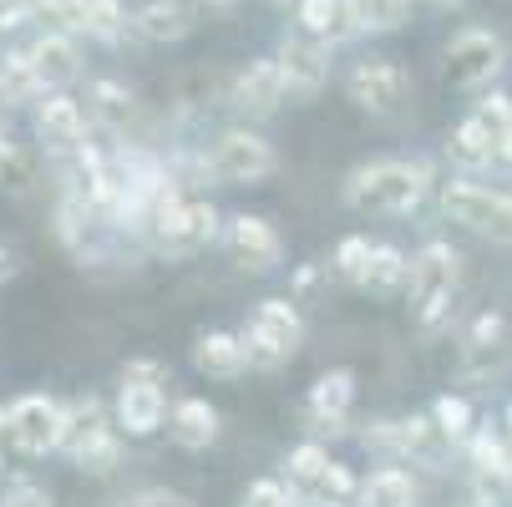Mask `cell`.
Listing matches in <instances>:
<instances>
[{"label":"cell","mask_w":512,"mask_h":507,"mask_svg":"<svg viewBox=\"0 0 512 507\" xmlns=\"http://www.w3.org/2000/svg\"><path fill=\"white\" fill-rule=\"evenodd\" d=\"M436 168L426 158H371L355 163L340 183V198L360 219H411V213L436 198Z\"/></svg>","instance_id":"cell-1"},{"label":"cell","mask_w":512,"mask_h":507,"mask_svg":"<svg viewBox=\"0 0 512 507\" xmlns=\"http://www.w3.org/2000/svg\"><path fill=\"white\" fill-rule=\"evenodd\" d=\"M142 239H148V249L163 254V259H193V254H203L224 239V213H218L203 193L168 183L153 198L148 219H142Z\"/></svg>","instance_id":"cell-2"},{"label":"cell","mask_w":512,"mask_h":507,"mask_svg":"<svg viewBox=\"0 0 512 507\" xmlns=\"http://www.w3.org/2000/svg\"><path fill=\"white\" fill-rule=\"evenodd\" d=\"M462 289V249L452 239H426L411 254V284H406V315L416 330H442L452 320Z\"/></svg>","instance_id":"cell-3"},{"label":"cell","mask_w":512,"mask_h":507,"mask_svg":"<svg viewBox=\"0 0 512 507\" xmlns=\"http://www.w3.org/2000/svg\"><path fill=\"white\" fill-rule=\"evenodd\" d=\"M436 213H442L447 224L497 244V249H512V193L507 188L452 173V178L436 183Z\"/></svg>","instance_id":"cell-4"},{"label":"cell","mask_w":512,"mask_h":507,"mask_svg":"<svg viewBox=\"0 0 512 507\" xmlns=\"http://www.w3.org/2000/svg\"><path fill=\"white\" fill-rule=\"evenodd\" d=\"M198 168H203V183L213 188H259L279 173V148L259 127L234 122L198 153Z\"/></svg>","instance_id":"cell-5"},{"label":"cell","mask_w":512,"mask_h":507,"mask_svg":"<svg viewBox=\"0 0 512 507\" xmlns=\"http://www.w3.org/2000/svg\"><path fill=\"white\" fill-rule=\"evenodd\" d=\"M507 61H512V46H507L502 31H492V26H462L442 46V82H447V92L482 97V92L497 87Z\"/></svg>","instance_id":"cell-6"},{"label":"cell","mask_w":512,"mask_h":507,"mask_svg":"<svg viewBox=\"0 0 512 507\" xmlns=\"http://www.w3.org/2000/svg\"><path fill=\"white\" fill-rule=\"evenodd\" d=\"M239 335L249 345L254 371H279V366H289V360L305 350L310 325H305V310L289 295H264V300H254V310L239 325Z\"/></svg>","instance_id":"cell-7"},{"label":"cell","mask_w":512,"mask_h":507,"mask_svg":"<svg viewBox=\"0 0 512 507\" xmlns=\"http://www.w3.org/2000/svg\"><path fill=\"white\" fill-rule=\"evenodd\" d=\"M345 97L355 102V112L365 117H401L406 102H411V71L401 66V56H386V51H360L350 66H345Z\"/></svg>","instance_id":"cell-8"},{"label":"cell","mask_w":512,"mask_h":507,"mask_svg":"<svg viewBox=\"0 0 512 507\" xmlns=\"http://www.w3.org/2000/svg\"><path fill=\"white\" fill-rule=\"evenodd\" d=\"M31 132H36V148H41L46 163H61L71 153H82L87 142L97 137V127L87 117V102L71 97V92H46L31 107Z\"/></svg>","instance_id":"cell-9"},{"label":"cell","mask_w":512,"mask_h":507,"mask_svg":"<svg viewBox=\"0 0 512 507\" xmlns=\"http://www.w3.org/2000/svg\"><path fill=\"white\" fill-rule=\"evenodd\" d=\"M11 406V431H16V457L21 462H41V457H61V437H66V401L51 391H26Z\"/></svg>","instance_id":"cell-10"},{"label":"cell","mask_w":512,"mask_h":507,"mask_svg":"<svg viewBox=\"0 0 512 507\" xmlns=\"http://www.w3.org/2000/svg\"><path fill=\"white\" fill-rule=\"evenodd\" d=\"M224 254H229V264L234 269H244V274H274V269H284V259H289V249H284V234L274 229V219L269 213H229L224 219Z\"/></svg>","instance_id":"cell-11"},{"label":"cell","mask_w":512,"mask_h":507,"mask_svg":"<svg viewBox=\"0 0 512 507\" xmlns=\"http://www.w3.org/2000/svg\"><path fill=\"white\" fill-rule=\"evenodd\" d=\"M274 61H279V71H284V87H289V102H315L325 87H330V46H320L315 36H305L300 26H284L279 31V41H274V51H269Z\"/></svg>","instance_id":"cell-12"},{"label":"cell","mask_w":512,"mask_h":507,"mask_svg":"<svg viewBox=\"0 0 512 507\" xmlns=\"http://www.w3.org/2000/svg\"><path fill=\"white\" fill-rule=\"evenodd\" d=\"M224 102L254 127V122H269L284 102H289V87H284V71L274 56H249L234 77H229V92Z\"/></svg>","instance_id":"cell-13"},{"label":"cell","mask_w":512,"mask_h":507,"mask_svg":"<svg viewBox=\"0 0 512 507\" xmlns=\"http://www.w3.org/2000/svg\"><path fill=\"white\" fill-rule=\"evenodd\" d=\"M355 396H360V376L350 366H330V371H320L310 381V391H305V421L315 431V442L340 437V431L350 426Z\"/></svg>","instance_id":"cell-14"},{"label":"cell","mask_w":512,"mask_h":507,"mask_svg":"<svg viewBox=\"0 0 512 507\" xmlns=\"http://www.w3.org/2000/svg\"><path fill=\"white\" fill-rule=\"evenodd\" d=\"M168 386L163 381H122L117 376V396H112V421L127 442H148L168 426Z\"/></svg>","instance_id":"cell-15"},{"label":"cell","mask_w":512,"mask_h":507,"mask_svg":"<svg viewBox=\"0 0 512 507\" xmlns=\"http://www.w3.org/2000/svg\"><path fill=\"white\" fill-rule=\"evenodd\" d=\"M26 56H31V66H36V77H41L46 92H66L71 82L87 77V51H82L77 36H66V31H46L41 26L26 41Z\"/></svg>","instance_id":"cell-16"},{"label":"cell","mask_w":512,"mask_h":507,"mask_svg":"<svg viewBox=\"0 0 512 507\" xmlns=\"http://www.w3.org/2000/svg\"><path fill=\"white\" fill-rule=\"evenodd\" d=\"M295 21L289 26H300L305 36H315L320 46L340 51V46H355L365 36V21H360V6L355 0H300L295 11H289Z\"/></svg>","instance_id":"cell-17"},{"label":"cell","mask_w":512,"mask_h":507,"mask_svg":"<svg viewBox=\"0 0 512 507\" xmlns=\"http://www.w3.org/2000/svg\"><path fill=\"white\" fill-rule=\"evenodd\" d=\"M203 26L193 0H137L132 6V36L142 46H178Z\"/></svg>","instance_id":"cell-18"},{"label":"cell","mask_w":512,"mask_h":507,"mask_svg":"<svg viewBox=\"0 0 512 507\" xmlns=\"http://www.w3.org/2000/svg\"><path fill=\"white\" fill-rule=\"evenodd\" d=\"M82 102H87L92 127H97L102 137H112V142H127V132L142 122V97H137L127 82H117V77H92Z\"/></svg>","instance_id":"cell-19"},{"label":"cell","mask_w":512,"mask_h":507,"mask_svg":"<svg viewBox=\"0 0 512 507\" xmlns=\"http://www.w3.org/2000/svg\"><path fill=\"white\" fill-rule=\"evenodd\" d=\"M188 360H193V371H198V376H208V381H239V376H249V371H254L244 335H239V330H224V325L198 330V335H193Z\"/></svg>","instance_id":"cell-20"},{"label":"cell","mask_w":512,"mask_h":507,"mask_svg":"<svg viewBox=\"0 0 512 507\" xmlns=\"http://www.w3.org/2000/svg\"><path fill=\"white\" fill-rule=\"evenodd\" d=\"M163 431H168V442L178 452H193L198 457V452L218 447V437H224V411H218L208 396H178Z\"/></svg>","instance_id":"cell-21"},{"label":"cell","mask_w":512,"mask_h":507,"mask_svg":"<svg viewBox=\"0 0 512 507\" xmlns=\"http://www.w3.org/2000/svg\"><path fill=\"white\" fill-rule=\"evenodd\" d=\"M507 315L502 310H477L462 330V371L472 381H487L502 360H507Z\"/></svg>","instance_id":"cell-22"},{"label":"cell","mask_w":512,"mask_h":507,"mask_svg":"<svg viewBox=\"0 0 512 507\" xmlns=\"http://www.w3.org/2000/svg\"><path fill=\"white\" fill-rule=\"evenodd\" d=\"M396 462L406 467H442L452 462V447L447 437L436 431V421L426 411H411V416H396Z\"/></svg>","instance_id":"cell-23"},{"label":"cell","mask_w":512,"mask_h":507,"mask_svg":"<svg viewBox=\"0 0 512 507\" xmlns=\"http://www.w3.org/2000/svg\"><path fill=\"white\" fill-rule=\"evenodd\" d=\"M406 284H411V254L401 244H391V239H376L360 295H371V300H406Z\"/></svg>","instance_id":"cell-24"},{"label":"cell","mask_w":512,"mask_h":507,"mask_svg":"<svg viewBox=\"0 0 512 507\" xmlns=\"http://www.w3.org/2000/svg\"><path fill=\"white\" fill-rule=\"evenodd\" d=\"M472 117L482 122L487 142H492V173H512V92L492 87L472 102Z\"/></svg>","instance_id":"cell-25"},{"label":"cell","mask_w":512,"mask_h":507,"mask_svg":"<svg viewBox=\"0 0 512 507\" xmlns=\"http://www.w3.org/2000/svg\"><path fill=\"white\" fill-rule=\"evenodd\" d=\"M330 467H335V457H330V447L325 442H315V437H305V442H295L284 452V482L295 487V497L310 507L315 502V492H320V482L330 477Z\"/></svg>","instance_id":"cell-26"},{"label":"cell","mask_w":512,"mask_h":507,"mask_svg":"<svg viewBox=\"0 0 512 507\" xmlns=\"http://www.w3.org/2000/svg\"><path fill=\"white\" fill-rule=\"evenodd\" d=\"M416 502H421V487L401 462H381V467H371L360 477L355 507H416Z\"/></svg>","instance_id":"cell-27"},{"label":"cell","mask_w":512,"mask_h":507,"mask_svg":"<svg viewBox=\"0 0 512 507\" xmlns=\"http://www.w3.org/2000/svg\"><path fill=\"white\" fill-rule=\"evenodd\" d=\"M41 97H46V87H41V77H36L26 46H6V51H0V112L36 107Z\"/></svg>","instance_id":"cell-28"},{"label":"cell","mask_w":512,"mask_h":507,"mask_svg":"<svg viewBox=\"0 0 512 507\" xmlns=\"http://www.w3.org/2000/svg\"><path fill=\"white\" fill-rule=\"evenodd\" d=\"M117 421H112V406L102 401V396H71L66 401V437H61V457H71V452H82L87 442H97L102 431H112Z\"/></svg>","instance_id":"cell-29"},{"label":"cell","mask_w":512,"mask_h":507,"mask_svg":"<svg viewBox=\"0 0 512 507\" xmlns=\"http://www.w3.org/2000/svg\"><path fill=\"white\" fill-rule=\"evenodd\" d=\"M447 163H452L457 173H467V178L492 173V142H487V132H482V122H477L472 112L447 127Z\"/></svg>","instance_id":"cell-30"},{"label":"cell","mask_w":512,"mask_h":507,"mask_svg":"<svg viewBox=\"0 0 512 507\" xmlns=\"http://www.w3.org/2000/svg\"><path fill=\"white\" fill-rule=\"evenodd\" d=\"M426 416L436 421V431L447 437V447H452V452H462V447L472 442V431L482 426V421H477L472 396H462V391H442V396H431Z\"/></svg>","instance_id":"cell-31"},{"label":"cell","mask_w":512,"mask_h":507,"mask_svg":"<svg viewBox=\"0 0 512 507\" xmlns=\"http://www.w3.org/2000/svg\"><path fill=\"white\" fill-rule=\"evenodd\" d=\"M41 183V148L36 142H6L0 148V193H11V198H26L31 188Z\"/></svg>","instance_id":"cell-32"},{"label":"cell","mask_w":512,"mask_h":507,"mask_svg":"<svg viewBox=\"0 0 512 507\" xmlns=\"http://www.w3.org/2000/svg\"><path fill=\"white\" fill-rule=\"evenodd\" d=\"M371 244L376 239H365V234H345L335 239L325 269H330V284H345V289H360L365 284V269H371Z\"/></svg>","instance_id":"cell-33"},{"label":"cell","mask_w":512,"mask_h":507,"mask_svg":"<svg viewBox=\"0 0 512 507\" xmlns=\"http://www.w3.org/2000/svg\"><path fill=\"white\" fill-rule=\"evenodd\" d=\"M122 457H127V437L112 426V431H102L97 442H87L82 452H71L66 462L77 467V472H87V477H112V472L122 467Z\"/></svg>","instance_id":"cell-34"},{"label":"cell","mask_w":512,"mask_h":507,"mask_svg":"<svg viewBox=\"0 0 512 507\" xmlns=\"http://www.w3.org/2000/svg\"><path fill=\"white\" fill-rule=\"evenodd\" d=\"M365 36H396L411 26V0H355Z\"/></svg>","instance_id":"cell-35"},{"label":"cell","mask_w":512,"mask_h":507,"mask_svg":"<svg viewBox=\"0 0 512 507\" xmlns=\"http://www.w3.org/2000/svg\"><path fill=\"white\" fill-rule=\"evenodd\" d=\"M239 507H305V502L295 497V487H289L284 477H254L239 492Z\"/></svg>","instance_id":"cell-36"},{"label":"cell","mask_w":512,"mask_h":507,"mask_svg":"<svg viewBox=\"0 0 512 507\" xmlns=\"http://www.w3.org/2000/svg\"><path fill=\"white\" fill-rule=\"evenodd\" d=\"M0 507H56V497H51L41 482H31V477H16V482H6V487H0Z\"/></svg>","instance_id":"cell-37"},{"label":"cell","mask_w":512,"mask_h":507,"mask_svg":"<svg viewBox=\"0 0 512 507\" xmlns=\"http://www.w3.org/2000/svg\"><path fill=\"white\" fill-rule=\"evenodd\" d=\"M26 26H41L36 21V0H0V41H11Z\"/></svg>","instance_id":"cell-38"},{"label":"cell","mask_w":512,"mask_h":507,"mask_svg":"<svg viewBox=\"0 0 512 507\" xmlns=\"http://www.w3.org/2000/svg\"><path fill=\"white\" fill-rule=\"evenodd\" d=\"M320 284H330V269H325V264H300L295 279H289V300H295V305L315 300V295H320Z\"/></svg>","instance_id":"cell-39"},{"label":"cell","mask_w":512,"mask_h":507,"mask_svg":"<svg viewBox=\"0 0 512 507\" xmlns=\"http://www.w3.org/2000/svg\"><path fill=\"white\" fill-rule=\"evenodd\" d=\"M127 507H198V502L178 487H142V492L127 497Z\"/></svg>","instance_id":"cell-40"},{"label":"cell","mask_w":512,"mask_h":507,"mask_svg":"<svg viewBox=\"0 0 512 507\" xmlns=\"http://www.w3.org/2000/svg\"><path fill=\"white\" fill-rule=\"evenodd\" d=\"M117 376H122V381H163V386L173 381V376H168V366H163L158 355H132Z\"/></svg>","instance_id":"cell-41"},{"label":"cell","mask_w":512,"mask_h":507,"mask_svg":"<svg viewBox=\"0 0 512 507\" xmlns=\"http://www.w3.org/2000/svg\"><path fill=\"white\" fill-rule=\"evenodd\" d=\"M6 462H21L16 457V431H11V406H0V467Z\"/></svg>","instance_id":"cell-42"},{"label":"cell","mask_w":512,"mask_h":507,"mask_svg":"<svg viewBox=\"0 0 512 507\" xmlns=\"http://www.w3.org/2000/svg\"><path fill=\"white\" fill-rule=\"evenodd\" d=\"M16 274H21V254H16L6 239H0V284H11Z\"/></svg>","instance_id":"cell-43"},{"label":"cell","mask_w":512,"mask_h":507,"mask_svg":"<svg viewBox=\"0 0 512 507\" xmlns=\"http://www.w3.org/2000/svg\"><path fill=\"white\" fill-rule=\"evenodd\" d=\"M198 16H234L239 11V0H193Z\"/></svg>","instance_id":"cell-44"},{"label":"cell","mask_w":512,"mask_h":507,"mask_svg":"<svg viewBox=\"0 0 512 507\" xmlns=\"http://www.w3.org/2000/svg\"><path fill=\"white\" fill-rule=\"evenodd\" d=\"M426 6H431V11H447V16H452V11H467L472 0H426Z\"/></svg>","instance_id":"cell-45"},{"label":"cell","mask_w":512,"mask_h":507,"mask_svg":"<svg viewBox=\"0 0 512 507\" xmlns=\"http://www.w3.org/2000/svg\"><path fill=\"white\" fill-rule=\"evenodd\" d=\"M502 431H507V437H512V396H507V406H502V421H497Z\"/></svg>","instance_id":"cell-46"},{"label":"cell","mask_w":512,"mask_h":507,"mask_svg":"<svg viewBox=\"0 0 512 507\" xmlns=\"http://www.w3.org/2000/svg\"><path fill=\"white\" fill-rule=\"evenodd\" d=\"M264 6H274V11H295L300 0H264Z\"/></svg>","instance_id":"cell-47"},{"label":"cell","mask_w":512,"mask_h":507,"mask_svg":"<svg viewBox=\"0 0 512 507\" xmlns=\"http://www.w3.org/2000/svg\"><path fill=\"white\" fill-rule=\"evenodd\" d=\"M11 142V122H6V112H0V148Z\"/></svg>","instance_id":"cell-48"}]
</instances>
